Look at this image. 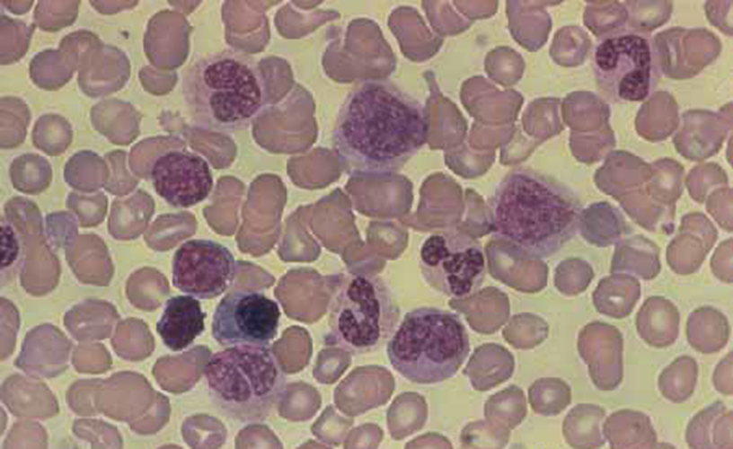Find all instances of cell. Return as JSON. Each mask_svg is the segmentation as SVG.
<instances>
[{"instance_id": "cell-1", "label": "cell", "mask_w": 733, "mask_h": 449, "mask_svg": "<svg viewBox=\"0 0 733 449\" xmlns=\"http://www.w3.org/2000/svg\"><path fill=\"white\" fill-rule=\"evenodd\" d=\"M428 108L394 84L370 78L358 83L341 104L332 145L342 168L358 177L399 171L426 144Z\"/></svg>"}, {"instance_id": "cell-2", "label": "cell", "mask_w": 733, "mask_h": 449, "mask_svg": "<svg viewBox=\"0 0 733 449\" xmlns=\"http://www.w3.org/2000/svg\"><path fill=\"white\" fill-rule=\"evenodd\" d=\"M493 236L513 258L556 253L576 233L580 201L564 184L529 168L510 171L490 198Z\"/></svg>"}, {"instance_id": "cell-3", "label": "cell", "mask_w": 733, "mask_h": 449, "mask_svg": "<svg viewBox=\"0 0 733 449\" xmlns=\"http://www.w3.org/2000/svg\"><path fill=\"white\" fill-rule=\"evenodd\" d=\"M182 87L193 118L221 131L245 128L264 110L269 97L257 61L233 49L197 60L186 70Z\"/></svg>"}, {"instance_id": "cell-4", "label": "cell", "mask_w": 733, "mask_h": 449, "mask_svg": "<svg viewBox=\"0 0 733 449\" xmlns=\"http://www.w3.org/2000/svg\"><path fill=\"white\" fill-rule=\"evenodd\" d=\"M212 398L242 423L265 420L286 393V375L269 346L240 344L214 353L205 366Z\"/></svg>"}, {"instance_id": "cell-5", "label": "cell", "mask_w": 733, "mask_h": 449, "mask_svg": "<svg viewBox=\"0 0 733 449\" xmlns=\"http://www.w3.org/2000/svg\"><path fill=\"white\" fill-rule=\"evenodd\" d=\"M470 350L469 335L460 316L435 307H419L406 313L386 347L393 368L418 384L451 378Z\"/></svg>"}, {"instance_id": "cell-6", "label": "cell", "mask_w": 733, "mask_h": 449, "mask_svg": "<svg viewBox=\"0 0 733 449\" xmlns=\"http://www.w3.org/2000/svg\"><path fill=\"white\" fill-rule=\"evenodd\" d=\"M399 319L397 302L381 277L349 273L330 304L329 337L350 353H370L392 337Z\"/></svg>"}, {"instance_id": "cell-7", "label": "cell", "mask_w": 733, "mask_h": 449, "mask_svg": "<svg viewBox=\"0 0 733 449\" xmlns=\"http://www.w3.org/2000/svg\"><path fill=\"white\" fill-rule=\"evenodd\" d=\"M593 70L606 99L614 102L643 101L651 96L659 79L658 52L644 31H611L594 50Z\"/></svg>"}, {"instance_id": "cell-8", "label": "cell", "mask_w": 733, "mask_h": 449, "mask_svg": "<svg viewBox=\"0 0 733 449\" xmlns=\"http://www.w3.org/2000/svg\"><path fill=\"white\" fill-rule=\"evenodd\" d=\"M419 265L428 286L457 300L475 294L486 272L481 243L459 232H440L427 237L419 250Z\"/></svg>"}, {"instance_id": "cell-9", "label": "cell", "mask_w": 733, "mask_h": 449, "mask_svg": "<svg viewBox=\"0 0 733 449\" xmlns=\"http://www.w3.org/2000/svg\"><path fill=\"white\" fill-rule=\"evenodd\" d=\"M280 316L278 304L264 294L235 290L217 304L212 336L225 348L240 344L269 346L278 335Z\"/></svg>"}, {"instance_id": "cell-10", "label": "cell", "mask_w": 733, "mask_h": 449, "mask_svg": "<svg viewBox=\"0 0 733 449\" xmlns=\"http://www.w3.org/2000/svg\"><path fill=\"white\" fill-rule=\"evenodd\" d=\"M236 269V260L225 245L212 240H190L174 254L172 283L193 297L213 299L233 285Z\"/></svg>"}, {"instance_id": "cell-11", "label": "cell", "mask_w": 733, "mask_h": 449, "mask_svg": "<svg viewBox=\"0 0 733 449\" xmlns=\"http://www.w3.org/2000/svg\"><path fill=\"white\" fill-rule=\"evenodd\" d=\"M156 193L175 207L186 208L208 198L213 177L208 162L186 150H172L158 156L151 169Z\"/></svg>"}, {"instance_id": "cell-12", "label": "cell", "mask_w": 733, "mask_h": 449, "mask_svg": "<svg viewBox=\"0 0 733 449\" xmlns=\"http://www.w3.org/2000/svg\"><path fill=\"white\" fill-rule=\"evenodd\" d=\"M577 347L594 385L600 391L615 390L623 378L621 331L605 322H590L579 331Z\"/></svg>"}, {"instance_id": "cell-13", "label": "cell", "mask_w": 733, "mask_h": 449, "mask_svg": "<svg viewBox=\"0 0 733 449\" xmlns=\"http://www.w3.org/2000/svg\"><path fill=\"white\" fill-rule=\"evenodd\" d=\"M206 316L195 297L175 295L166 302L156 330L166 347L172 351H180L189 347L205 330Z\"/></svg>"}, {"instance_id": "cell-14", "label": "cell", "mask_w": 733, "mask_h": 449, "mask_svg": "<svg viewBox=\"0 0 733 449\" xmlns=\"http://www.w3.org/2000/svg\"><path fill=\"white\" fill-rule=\"evenodd\" d=\"M733 412L716 401L689 421L685 440L690 448H733Z\"/></svg>"}, {"instance_id": "cell-15", "label": "cell", "mask_w": 733, "mask_h": 449, "mask_svg": "<svg viewBox=\"0 0 733 449\" xmlns=\"http://www.w3.org/2000/svg\"><path fill=\"white\" fill-rule=\"evenodd\" d=\"M636 328L641 339L650 347H669L679 334L677 308L664 297L651 296L637 313Z\"/></svg>"}, {"instance_id": "cell-16", "label": "cell", "mask_w": 733, "mask_h": 449, "mask_svg": "<svg viewBox=\"0 0 733 449\" xmlns=\"http://www.w3.org/2000/svg\"><path fill=\"white\" fill-rule=\"evenodd\" d=\"M603 433L612 449L655 448L656 431L648 415L623 409L609 415L603 424Z\"/></svg>"}, {"instance_id": "cell-17", "label": "cell", "mask_w": 733, "mask_h": 449, "mask_svg": "<svg viewBox=\"0 0 733 449\" xmlns=\"http://www.w3.org/2000/svg\"><path fill=\"white\" fill-rule=\"evenodd\" d=\"M605 410L593 403H578L565 416L562 433L572 448L595 449L605 443L603 420Z\"/></svg>"}, {"instance_id": "cell-18", "label": "cell", "mask_w": 733, "mask_h": 449, "mask_svg": "<svg viewBox=\"0 0 733 449\" xmlns=\"http://www.w3.org/2000/svg\"><path fill=\"white\" fill-rule=\"evenodd\" d=\"M685 332L687 342L694 350L714 354L727 345L730 329L723 313L712 307H702L689 315Z\"/></svg>"}, {"instance_id": "cell-19", "label": "cell", "mask_w": 733, "mask_h": 449, "mask_svg": "<svg viewBox=\"0 0 733 449\" xmlns=\"http://www.w3.org/2000/svg\"><path fill=\"white\" fill-rule=\"evenodd\" d=\"M640 295L637 279L625 274H614L600 280L593 292L596 310L605 315L623 319L628 316Z\"/></svg>"}, {"instance_id": "cell-20", "label": "cell", "mask_w": 733, "mask_h": 449, "mask_svg": "<svg viewBox=\"0 0 733 449\" xmlns=\"http://www.w3.org/2000/svg\"><path fill=\"white\" fill-rule=\"evenodd\" d=\"M658 248L647 240H629L617 244L611 271H629L643 279H652L660 271Z\"/></svg>"}, {"instance_id": "cell-21", "label": "cell", "mask_w": 733, "mask_h": 449, "mask_svg": "<svg viewBox=\"0 0 733 449\" xmlns=\"http://www.w3.org/2000/svg\"><path fill=\"white\" fill-rule=\"evenodd\" d=\"M698 365L690 356H680L666 366L658 376L659 392L674 403L687 401L694 392Z\"/></svg>"}, {"instance_id": "cell-22", "label": "cell", "mask_w": 733, "mask_h": 449, "mask_svg": "<svg viewBox=\"0 0 733 449\" xmlns=\"http://www.w3.org/2000/svg\"><path fill=\"white\" fill-rule=\"evenodd\" d=\"M529 395L534 411L545 416L558 415L571 402L570 387L560 378L537 380L531 386Z\"/></svg>"}, {"instance_id": "cell-23", "label": "cell", "mask_w": 733, "mask_h": 449, "mask_svg": "<svg viewBox=\"0 0 733 449\" xmlns=\"http://www.w3.org/2000/svg\"><path fill=\"white\" fill-rule=\"evenodd\" d=\"M594 277L591 266L584 260L570 258L556 269V286L567 295H576L587 289Z\"/></svg>"}, {"instance_id": "cell-24", "label": "cell", "mask_w": 733, "mask_h": 449, "mask_svg": "<svg viewBox=\"0 0 733 449\" xmlns=\"http://www.w3.org/2000/svg\"><path fill=\"white\" fill-rule=\"evenodd\" d=\"M732 352H729L716 365L712 375L715 389L724 394H733Z\"/></svg>"}, {"instance_id": "cell-25", "label": "cell", "mask_w": 733, "mask_h": 449, "mask_svg": "<svg viewBox=\"0 0 733 449\" xmlns=\"http://www.w3.org/2000/svg\"><path fill=\"white\" fill-rule=\"evenodd\" d=\"M711 266L714 275L720 280L731 283L732 269H731V250L718 249L712 257Z\"/></svg>"}, {"instance_id": "cell-26", "label": "cell", "mask_w": 733, "mask_h": 449, "mask_svg": "<svg viewBox=\"0 0 733 449\" xmlns=\"http://www.w3.org/2000/svg\"><path fill=\"white\" fill-rule=\"evenodd\" d=\"M3 251L2 267L4 268L13 262L17 255V243L12 229L8 225H2Z\"/></svg>"}]
</instances>
